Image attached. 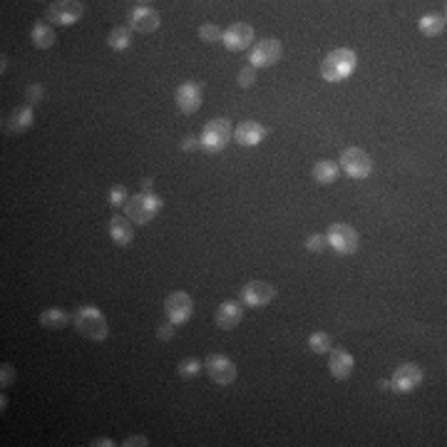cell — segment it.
<instances>
[{"label":"cell","instance_id":"28","mask_svg":"<svg viewBox=\"0 0 447 447\" xmlns=\"http://www.w3.org/2000/svg\"><path fill=\"white\" fill-rule=\"evenodd\" d=\"M221 35H224V33L219 30L214 23H204V25L199 28V37H202L204 42H219V40H221Z\"/></svg>","mask_w":447,"mask_h":447},{"label":"cell","instance_id":"33","mask_svg":"<svg viewBox=\"0 0 447 447\" xmlns=\"http://www.w3.org/2000/svg\"><path fill=\"white\" fill-rule=\"evenodd\" d=\"M157 338L159 341H172L174 338V323L172 320H164V323H159V328H157Z\"/></svg>","mask_w":447,"mask_h":447},{"label":"cell","instance_id":"10","mask_svg":"<svg viewBox=\"0 0 447 447\" xmlns=\"http://www.w3.org/2000/svg\"><path fill=\"white\" fill-rule=\"evenodd\" d=\"M127 23H129V30L149 35V33H154L159 28V13L154 11V8H149L147 3H134V6L129 8Z\"/></svg>","mask_w":447,"mask_h":447},{"label":"cell","instance_id":"13","mask_svg":"<svg viewBox=\"0 0 447 447\" xmlns=\"http://www.w3.org/2000/svg\"><path fill=\"white\" fill-rule=\"evenodd\" d=\"M221 40L231 52L246 50V47L254 42V28H251L249 23H234V25L221 35Z\"/></svg>","mask_w":447,"mask_h":447},{"label":"cell","instance_id":"1","mask_svg":"<svg viewBox=\"0 0 447 447\" xmlns=\"http://www.w3.org/2000/svg\"><path fill=\"white\" fill-rule=\"evenodd\" d=\"M72 323H75L77 333L85 335L87 341L100 343L110 335L107 318L102 315L100 308H95V306H82V308H77L75 315H72Z\"/></svg>","mask_w":447,"mask_h":447},{"label":"cell","instance_id":"5","mask_svg":"<svg viewBox=\"0 0 447 447\" xmlns=\"http://www.w3.org/2000/svg\"><path fill=\"white\" fill-rule=\"evenodd\" d=\"M328 246H333L338 254L348 256V254H356L358 246H361V239H358V231L353 229L351 224H343V221H335L328 226Z\"/></svg>","mask_w":447,"mask_h":447},{"label":"cell","instance_id":"21","mask_svg":"<svg viewBox=\"0 0 447 447\" xmlns=\"http://www.w3.org/2000/svg\"><path fill=\"white\" fill-rule=\"evenodd\" d=\"M417 28H420V33H422V35H427V37L445 35V28H447L445 13H432V16L420 18V21H417Z\"/></svg>","mask_w":447,"mask_h":447},{"label":"cell","instance_id":"4","mask_svg":"<svg viewBox=\"0 0 447 447\" xmlns=\"http://www.w3.org/2000/svg\"><path fill=\"white\" fill-rule=\"evenodd\" d=\"M231 122L226 117H216V120H211V122L204 127V132H202V137H199V142H202V149L204 152H211V154H216V152H221L226 144H229V139H231Z\"/></svg>","mask_w":447,"mask_h":447},{"label":"cell","instance_id":"37","mask_svg":"<svg viewBox=\"0 0 447 447\" xmlns=\"http://www.w3.org/2000/svg\"><path fill=\"white\" fill-rule=\"evenodd\" d=\"M92 445H95V447H112L115 442H112L110 437H97V440L92 442Z\"/></svg>","mask_w":447,"mask_h":447},{"label":"cell","instance_id":"31","mask_svg":"<svg viewBox=\"0 0 447 447\" xmlns=\"http://www.w3.org/2000/svg\"><path fill=\"white\" fill-rule=\"evenodd\" d=\"M239 85L241 87H251V85H256V67H251V65H246V67H241L239 70Z\"/></svg>","mask_w":447,"mask_h":447},{"label":"cell","instance_id":"24","mask_svg":"<svg viewBox=\"0 0 447 447\" xmlns=\"http://www.w3.org/2000/svg\"><path fill=\"white\" fill-rule=\"evenodd\" d=\"M70 323V313L62 308H47L40 313V325L42 328H50V330H60Z\"/></svg>","mask_w":447,"mask_h":447},{"label":"cell","instance_id":"26","mask_svg":"<svg viewBox=\"0 0 447 447\" xmlns=\"http://www.w3.org/2000/svg\"><path fill=\"white\" fill-rule=\"evenodd\" d=\"M202 368H204V363L192 356V358H184V361L179 363L177 373H179V378H184V381H194V378L202 373Z\"/></svg>","mask_w":447,"mask_h":447},{"label":"cell","instance_id":"3","mask_svg":"<svg viewBox=\"0 0 447 447\" xmlns=\"http://www.w3.org/2000/svg\"><path fill=\"white\" fill-rule=\"evenodd\" d=\"M162 199L154 192H139L127 202V219L132 224H149L159 211H162Z\"/></svg>","mask_w":447,"mask_h":447},{"label":"cell","instance_id":"11","mask_svg":"<svg viewBox=\"0 0 447 447\" xmlns=\"http://www.w3.org/2000/svg\"><path fill=\"white\" fill-rule=\"evenodd\" d=\"M164 310H167V318L172 320L174 325H184L194 313L192 296L184 294V291H174V294H169L167 301H164Z\"/></svg>","mask_w":447,"mask_h":447},{"label":"cell","instance_id":"25","mask_svg":"<svg viewBox=\"0 0 447 447\" xmlns=\"http://www.w3.org/2000/svg\"><path fill=\"white\" fill-rule=\"evenodd\" d=\"M107 45L112 47V50H127L129 45H132V30H129L127 25H120L115 28V30H110V35H107Z\"/></svg>","mask_w":447,"mask_h":447},{"label":"cell","instance_id":"22","mask_svg":"<svg viewBox=\"0 0 447 447\" xmlns=\"http://www.w3.org/2000/svg\"><path fill=\"white\" fill-rule=\"evenodd\" d=\"M30 40L35 47H40V50H47V47L55 45V30H52L50 25H47L45 21H37L35 25H33V33H30Z\"/></svg>","mask_w":447,"mask_h":447},{"label":"cell","instance_id":"35","mask_svg":"<svg viewBox=\"0 0 447 447\" xmlns=\"http://www.w3.org/2000/svg\"><path fill=\"white\" fill-rule=\"evenodd\" d=\"M122 445H124V447H142V445L147 447V445H149V440H147L144 435H129L127 440L122 442Z\"/></svg>","mask_w":447,"mask_h":447},{"label":"cell","instance_id":"34","mask_svg":"<svg viewBox=\"0 0 447 447\" xmlns=\"http://www.w3.org/2000/svg\"><path fill=\"white\" fill-rule=\"evenodd\" d=\"M45 97V92H42V87L40 85H30L28 87V92H25V100H28V105H37V102Z\"/></svg>","mask_w":447,"mask_h":447},{"label":"cell","instance_id":"17","mask_svg":"<svg viewBox=\"0 0 447 447\" xmlns=\"http://www.w3.org/2000/svg\"><path fill=\"white\" fill-rule=\"evenodd\" d=\"M110 236L117 246H129L134 239L132 221H129L127 216H122V214H115V216L110 219Z\"/></svg>","mask_w":447,"mask_h":447},{"label":"cell","instance_id":"20","mask_svg":"<svg viewBox=\"0 0 447 447\" xmlns=\"http://www.w3.org/2000/svg\"><path fill=\"white\" fill-rule=\"evenodd\" d=\"M234 137H236V142H239L241 147H256V144H259L261 139L266 137V129L261 127L259 122L249 120V122H241L239 127H236Z\"/></svg>","mask_w":447,"mask_h":447},{"label":"cell","instance_id":"7","mask_svg":"<svg viewBox=\"0 0 447 447\" xmlns=\"http://www.w3.org/2000/svg\"><path fill=\"white\" fill-rule=\"evenodd\" d=\"M284 57V47L276 37H266V40L256 42L249 50V65L251 67H274L276 62Z\"/></svg>","mask_w":447,"mask_h":447},{"label":"cell","instance_id":"36","mask_svg":"<svg viewBox=\"0 0 447 447\" xmlns=\"http://www.w3.org/2000/svg\"><path fill=\"white\" fill-rule=\"evenodd\" d=\"M199 147H202V142H199L197 137H192V134L182 139V149H184V152H194V149H199Z\"/></svg>","mask_w":447,"mask_h":447},{"label":"cell","instance_id":"9","mask_svg":"<svg viewBox=\"0 0 447 447\" xmlns=\"http://www.w3.org/2000/svg\"><path fill=\"white\" fill-rule=\"evenodd\" d=\"M204 368H207L209 378H211L216 385H231L236 381V366L231 363V358L221 356V353H211L204 361Z\"/></svg>","mask_w":447,"mask_h":447},{"label":"cell","instance_id":"6","mask_svg":"<svg viewBox=\"0 0 447 447\" xmlns=\"http://www.w3.org/2000/svg\"><path fill=\"white\" fill-rule=\"evenodd\" d=\"M338 167H343V172H346L348 177L366 179V177H371V172H373V159H371V154L363 152V149L348 147V149H343Z\"/></svg>","mask_w":447,"mask_h":447},{"label":"cell","instance_id":"39","mask_svg":"<svg viewBox=\"0 0 447 447\" xmlns=\"http://www.w3.org/2000/svg\"><path fill=\"white\" fill-rule=\"evenodd\" d=\"M390 381H381V390H390Z\"/></svg>","mask_w":447,"mask_h":447},{"label":"cell","instance_id":"19","mask_svg":"<svg viewBox=\"0 0 447 447\" xmlns=\"http://www.w3.org/2000/svg\"><path fill=\"white\" fill-rule=\"evenodd\" d=\"M353 356L348 351H343V348H338V351H330V361H328V368L330 373H333V378H338V381H348L353 373Z\"/></svg>","mask_w":447,"mask_h":447},{"label":"cell","instance_id":"2","mask_svg":"<svg viewBox=\"0 0 447 447\" xmlns=\"http://www.w3.org/2000/svg\"><path fill=\"white\" fill-rule=\"evenodd\" d=\"M356 52L341 47V50H333L323 57L320 62V77L325 82H341L346 77H351V72L356 70Z\"/></svg>","mask_w":447,"mask_h":447},{"label":"cell","instance_id":"15","mask_svg":"<svg viewBox=\"0 0 447 447\" xmlns=\"http://www.w3.org/2000/svg\"><path fill=\"white\" fill-rule=\"evenodd\" d=\"M420 383H422V371L415 363H405V366H400L393 373L390 385L395 388L397 393H412Z\"/></svg>","mask_w":447,"mask_h":447},{"label":"cell","instance_id":"23","mask_svg":"<svg viewBox=\"0 0 447 447\" xmlns=\"http://www.w3.org/2000/svg\"><path fill=\"white\" fill-rule=\"evenodd\" d=\"M338 174H341V167L330 162V159H320V162L313 164V179L318 184H333L338 179Z\"/></svg>","mask_w":447,"mask_h":447},{"label":"cell","instance_id":"27","mask_svg":"<svg viewBox=\"0 0 447 447\" xmlns=\"http://www.w3.org/2000/svg\"><path fill=\"white\" fill-rule=\"evenodd\" d=\"M308 348L313 353H318V356H323V353H330V348H333V343H330V335L323 333V330H318V333H313L308 338Z\"/></svg>","mask_w":447,"mask_h":447},{"label":"cell","instance_id":"18","mask_svg":"<svg viewBox=\"0 0 447 447\" xmlns=\"http://www.w3.org/2000/svg\"><path fill=\"white\" fill-rule=\"evenodd\" d=\"M33 110L30 107H18V110H13L11 115H8V120L3 122V129L11 134H21V132H28V129L33 127Z\"/></svg>","mask_w":447,"mask_h":447},{"label":"cell","instance_id":"14","mask_svg":"<svg viewBox=\"0 0 447 447\" xmlns=\"http://www.w3.org/2000/svg\"><path fill=\"white\" fill-rule=\"evenodd\" d=\"M177 107L179 112H184V115H194V112L202 107V87L197 85V82H182V85L177 87Z\"/></svg>","mask_w":447,"mask_h":447},{"label":"cell","instance_id":"16","mask_svg":"<svg viewBox=\"0 0 447 447\" xmlns=\"http://www.w3.org/2000/svg\"><path fill=\"white\" fill-rule=\"evenodd\" d=\"M241 315H244L241 303H236V301H224V303L216 308V318L214 320H216V325L221 330H231L241 323Z\"/></svg>","mask_w":447,"mask_h":447},{"label":"cell","instance_id":"30","mask_svg":"<svg viewBox=\"0 0 447 447\" xmlns=\"http://www.w3.org/2000/svg\"><path fill=\"white\" fill-rule=\"evenodd\" d=\"M325 246H328V239H325L323 234H310L308 239H306V249L313 251V254H320Z\"/></svg>","mask_w":447,"mask_h":447},{"label":"cell","instance_id":"8","mask_svg":"<svg viewBox=\"0 0 447 447\" xmlns=\"http://www.w3.org/2000/svg\"><path fill=\"white\" fill-rule=\"evenodd\" d=\"M85 13V6L80 0H55L47 8V23L52 25H72L77 23Z\"/></svg>","mask_w":447,"mask_h":447},{"label":"cell","instance_id":"38","mask_svg":"<svg viewBox=\"0 0 447 447\" xmlns=\"http://www.w3.org/2000/svg\"><path fill=\"white\" fill-rule=\"evenodd\" d=\"M139 192H152V179H142V182H139Z\"/></svg>","mask_w":447,"mask_h":447},{"label":"cell","instance_id":"32","mask_svg":"<svg viewBox=\"0 0 447 447\" xmlns=\"http://www.w3.org/2000/svg\"><path fill=\"white\" fill-rule=\"evenodd\" d=\"M13 383H16V368L11 363H3V368H0V385L11 388Z\"/></svg>","mask_w":447,"mask_h":447},{"label":"cell","instance_id":"29","mask_svg":"<svg viewBox=\"0 0 447 447\" xmlns=\"http://www.w3.org/2000/svg\"><path fill=\"white\" fill-rule=\"evenodd\" d=\"M129 199H127V189L122 187V184H115V187L110 189V207H124Z\"/></svg>","mask_w":447,"mask_h":447},{"label":"cell","instance_id":"12","mask_svg":"<svg viewBox=\"0 0 447 447\" xmlns=\"http://www.w3.org/2000/svg\"><path fill=\"white\" fill-rule=\"evenodd\" d=\"M276 291L271 284H266V281H251V284L244 286V291H241V298H244L246 306H251V308H261V306H269L271 301H274Z\"/></svg>","mask_w":447,"mask_h":447}]
</instances>
